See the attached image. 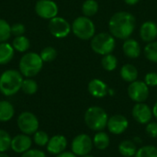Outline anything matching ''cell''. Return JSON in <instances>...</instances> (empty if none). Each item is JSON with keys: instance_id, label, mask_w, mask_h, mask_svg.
<instances>
[{"instance_id": "cell-1", "label": "cell", "mask_w": 157, "mask_h": 157, "mask_svg": "<svg viewBox=\"0 0 157 157\" xmlns=\"http://www.w3.org/2000/svg\"><path fill=\"white\" fill-rule=\"evenodd\" d=\"M136 27L135 17L127 11H119L115 13L109 21V29L110 34L117 39H129Z\"/></svg>"}, {"instance_id": "cell-2", "label": "cell", "mask_w": 157, "mask_h": 157, "mask_svg": "<svg viewBox=\"0 0 157 157\" xmlns=\"http://www.w3.org/2000/svg\"><path fill=\"white\" fill-rule=\"evenodd\" d=\"M23 75L17 70H6L0 75V92L6 97L16 95L20 89L23 82Z\"/></svg>"}, {"instance_id": "cell-3", "label": "cell", "mask_w": 157, "mask_h": 157, "mask_svg": "<svg viewBox=\"0 0 157 157\" xmlns=\"http://www.w3.org/2000/svg\"><path fill=\"white\" fill-rule=\"evenodd\" d=\"M84 121L86 125L90 130L94 132H100L107 128L109 115L103 108L98 106H92L86 110Z\"/></svg>"}, {"instance_id": "cell-4", "label": "cell", "mask_w": 157, "mask_h": 157, "mask_svg": "<svg viewBox=\"0 0 157 157\" xmlns=\"http://www.w3.org/2000/svg\"><path fill=\"white\" fill-rule=\"evenodd\" d=\"M43 67V61L36 52L25 53L19 61V72L27 78L36 76Z\"/></svg>"}, {"instance_id": "cell-5", "label": "cell", "mask_w": 157, "mask_h": 157, "mask_svg": "<svg viewBox=\"0 0 157 157\" xmlns=\"http://www.w3.org/2000/svg\"><path fill=\"white\" fill-rule=\"evenodd\" d=\"M91 49L94 52L100 54V55H106L111 53L116 46L115 38L108 32H100L98 34H96L92 39L90 42Z\"/></svg>"}, {"instance_id": "cell-6", "label": "cell", "mask_w": 157, "mask_h": 157, "mask_svg": "<svg viewBox=\"0 0 157 157\" xmlns=\"http://www.w3.org/2000/svg\"><path fill=\"white\" fill-rule=\"evenodd\" d=\"M72 31L73 33L80 40H91L95 36L96 27L94 22L86 16H81L76 17L72 25Z\"/></svg>"}, {"instance_id": "cell-7", "label": "cell", "mask_w": 157, "mask_h": 157, "mask_svg": "<svg viewBox=\"0 0 157 157\" xmlns=\"http://www.w3.org/2000/svg\"><path fill=\"white\" fill-rule=\"evenodd\" d=\"M17 125L21 133L27 135H33L40 127V122L35 114L29 111L20 113L17 120Z\"/></svg>"}, {"instance_id": "cell-8", "label": "cell", "mask_w": 157, "mask_h": 157, "mask_svg": "<svg viewBox=\"0 0 157 157\" xmlns=\"http://www.w3.org/2000/svg\"><path fill=\"white\" fill-rule=\"evenodd\" d=\"M93 147V138L86 133H80L76 135L71 143L72 152L78 157L89 155Z\"/></svg>"}, {"instance_id": "cell-9", "label": "cell", "mask_w": 157, "mask_h": 157, "mask_svg": "<svg viewBox=\"0 0 157 157\" xmlns=\"http://www.w3.org/2000/svg\"><path fill=\"white\" fill-rule=\"evenodd\" d=\"M150 95L149 86L144 83V81L136 80L130 83L128 86V96L135 103L145 102Z\"/></svg>"}, {"instance_id": "cell-10", "label": "cell", "mask_w": 157, "mask_h": 157, "mask_svg": "<svg viewBox=\"0 0 157 157\" xmlns=\"http://www.w3.org/2000/svg\"><path fill=\"white\" fill-rule=\"evenodd\" d=\"M49 30L53 37L57 39H63L69 35L72 30V27L70 23L63 17H55L50 19Z\"/></svg>"}, {"instance_id": "cell-11", "label": "cell", "mask_w": 157, "mask_h": 157, "mask_svg": "<svg viewBox=\"0 0 157 157\" xmlns=\"http://www.w3.org/2000/svg\"><path fill=\"white\" fill-rule=\"evenodd\" d=\"M37 15L44 19H52L58 15V6L52 0H39L35 5Z\"/></svg>"}, {"instance_id": "cell-12", "label": "cell", "mask_w": 157, "mask_h": 157, "mask_svg": "<svg viewBox=\"0 0 157 157\" xmlns=\"http://www.w3.org/2000/svg\"><path fill=\"white\" fill-rule=\"evenodd\" d=\"M132 115L135 121L142 125H146L147 123L152 121V119L154 117L153 109L144 102L136 103L132 109Z\"/></svg>"}, {"instance_id": "cell-13", "label": "cell", "mask_w": 157, "mask_h": 157, "mask_svg": "<svg viewBox=\"0 0 157 157\" xmlns=\"http://www.w3.org/2000/svg\"><path fill=\"white\" fill-rule=\"evenodd\" d=\"M128 127L129 121L122 114H115L109 118L107 129L111 134L121 135L127 131Z\"/></svg>"}, {"instance_id": "cell-14", "label": "cell", "mask_w": 157, "mask_h": 157, "mask_svg": "<svg viewBox=\"0 0 157 157\" xmlns=\"http://www.w3.org/2000/svg\"><path fill=\"white\" fill-rule=\"evenodd\" d=\"M32 142L33 141L29 135L20 133V134L16 135L14 138H12L10 149H12L17 154L22 155L31 148Z\"/></svg>"}, {"instance_id": "cell-15", "label": "cell", "mask_w": 157, "mask_h": 157, "mask_svg": "<svg viewBox=\"0 0 157 157\" xmlns=\"http://www.w3.org/2000/svg\"><path fill=\"white\" fill-rule=\"evenodd\" d=\"M67 144L68 143L65 136L62 134H56L50 138L46 145V149L48 153H50L51 155H57L65 151L67 147Z\"/></svg>"}, {"instance_id": "cell-16", "label": "cell", "mask_w": 157, "mask_h": 157, "mask_svg": "<svg viewBox=\"0 0 157 157\" xmlns=\"http://www.w3.org/2000/svg\"><path fill=\"white\" fill-rule=\"evenodd\" d=\"M87 90L92 97L97 98H103L108 95L109 87L104 81L98 78H95L88 83Z\"/></svg>"}, {"instance_id": "cell-17", "label": "cell", "mask_w": 157, "mask_h": 157, "mask_svg": "<svg viewBox=\"0 0 157 157\" xmlns=\"http://www.w3.org/2000/svg\"><path fill=\"white\" fill-rule=\"evenodd\" d=\"M140 37L144 42L155 41L157 38V24L152 20L145 21L140 29Z\"/></svg>"}, {"instance_id": "cell-18", "label": "cell", "mask_w": 157, "mask_h": 157, "mask_svg": "<svg viewBox=\"0 0 157 157\" xmlns=\"http://www.w3.org/2000/svg\"><path fill=\"white\" fill-rule=\"evenodd\" d=\"M122 51L126 57L131 59L139 58L142 53V48L140 43L134 39H127L125 40L122 45Z\"/></svg>"}, {"instance_id": "cell-19", "label": "cell", "mask_w": 157, "mask_h": 157, "mask_svg": "<svg viewBox=\"0 0 157 157\" xmlns=\"http://www.w3.org/2000/svg\"><path fill=\"white\" fill-rule=\"evenodd\" d=\"M121 77L127 83H132L138 78V70L132 63H126L121 66L120 71Z\"/></svg>"}, {"instance_id": "cell-20", "label": "cell", "mask_w": 157, "mask_h": 157, "mask_svg": "<svg viewBox=\"0 0 157 157\" xmlns=\"http://www.w3.org/2000/svg\"><path fill=\"white\" fill-rule=\"evenodd\" d=\"M118 150L122 157H134L138 148L134 141L124 140L120 143L118 146Z\"/></svg>"}, {"instance_id": "cell-21", "label": "cell", "mask_w": 157, "mask_h": 157, "mask_svg": "<svg viewBox=\"0 0 157 157\" xmlns=\"http://www.w3.org/2000/svg\"><path fill=\"white\" fill-rule=\"evenodd\" d=\"M15 114L14 106L6 100L0 101V122H7L11 121Z\"/></svg>"}, {"instance_id": "cell-22", "label": "cell", "mask_w": 157, "mask_h": 157, "mask_svg": "<svg viewBox=\"0 0 157 157\" xmlns=\"http://www.w3.org/2000/svg\"><path fill=\"white\" fill-rule=\"evenodd\" d=\"M93 144L94 146L99 150V151H104L106 150L110 144V138L107 132L104 131L97 132V133L93 137Z\"/></svg>"}, {"instance_id": "cell-23", "label": "cell", "mask_w": 157, "mask_h": 157, "mask_svg": "<svg viewBox=\"0 0 157 157\" xmlns=\"http://www.w3.org/2000/svg\"><path fill=\"white\" fill-rule=\"evenodd\" d=\"M15 50L12 44L7 42L0 43V64L4 65L8 63L14 57Z\"/></svg>"}, {"instance_id": "cell-24", "label": "cell", "mask_w": 157, "mask_h": 157, "mask_svg": "<svg viewBox=\"0 0 157 157\" xmlns=\"http://www.w3.org/2000/svg\"><path fill=\"white\" fill-rule=\"evenodd\" d=\"M99 6L96 0H86L82 5V13L87 17L95 16L98 11Z\"/></svg>"}, {"instance_id": "cell-25", "label": "cell", "mask_w": 157, "mask_h": 157, "mask_svg": "<svg viewBox=\"0 0 157 157\" xmlns=\"http://www.w3.org/2000/svg\"><path fill=\"white\" fill-rule=\"evenodd\" d=\"M29 40L25 37L24 35L22 36H17L15 37L12 42V46L15 51L18 52H25L29 50Z\"/></svg>"}, {"instance_id": "cell-26", "label": "cell", "mask_w": 157, "mask_h": 157, "mask_svg": "<svg viewBox=\"0 0 157 157\" xmlns=\"http://www.w3.org/2000/svg\"><path fill=\"white\" fill-rule=\"evenodd\" d=\"M101 65H102L104 70H106L108 72H111L117 68L118 59L112 53L103 55V57L101 59Z\"/></svg>"}, {"instance_id": "cell-27", "label": "cell", "mask_w": 157, "mask_h": 157, "mask_svg": "<svg viewBox=\"0 0 157 157\" xmlns=\"http://www.w3.org/2000/svg\"><path fill=\"white\" fill-rule=\"evenodd\" d=\"M144 53L148 61L157 63V40L147 43L144 49Z\"/></svg>"}, {"instance_id": "cell-28", "label": "cell", "mask_w": 157, "mask_h": 157, "mask_svg": "<svg viewBox=\"0 0 157 157\" xmlns=\"http://www.w3.org/2000/svg\"><path fill=\"white\" fill-rule=\"evenodd\" d=\"M21 90L26 95H34L38 91V84L32 78H26L22 82Z\"/></svg>"}, {"instance_id": "cell-29", "label": "cell", "mask_w": 157, "mask_h": 157, "mask_svg": "<svg viewBox=\"0 0 157 157\" xmlns=\"http://www.w3.org/2000/svg\"><path fill=\"white\" fill-rule=\"evenodd\" d=\"M134 157H157V147L155 145H144L137 150Z\"/></svg>"}, {"instance_id": "cell-30", "label": "cell", "mask_w": 157, "mask_h": 157, "mask_svg": "<svg viewBox=\"0 0 157 157\" xmlns=\"http://www.w3.org/2000/svg\"><path fill=\"white\" fill-rule=\"evenodd\" d=\"M11 35V26L6 20L0 18V43L6 42Z\"/></svg>"}, {"instance_id": "cell-31", "label": "cell", "mask_w": 157, "mask_h": 157, "mask_svg": "<svg viewBox=\"0 0 157 157\" xmlns=\"http://www.w3.org/2000/svg\"><path fill=\"white\" fill-rule=\"evenodd\" d=\"M11 140L12 138L10 134L6 131L0 129V153H6L10 149Z\"/></svg>"}, {"instance_id": "cell-32", "label": "cell", "mask_w": 157, "mask_h": 157, "mask_svg": "<svg viewBox=\"0 0 157 157\" xmlns=\"http://www.w3.org/2000/svg\"><path fill=\"white\" fill-rule=\"evenodd\" d=\"M40 56L43 63H50L56 59L57 57V51L53 47H45L41 50Z\"/></svg>"}, {"instance_id": "cell-33", "label": "cell", "mask_w": 157, "mask_h": 157, "mask_svg": "<svg viewBox=\"0 0 157 157\" xmlns=\"http://www.w3.org/2000/svg\"><path fill=\"white\" fill-rule=\"evenodd\" d=\"M50 140V137L48 135L47 132H43V131H37L34 134H33V139L32 141L38 145V146H46L48 142Z\"/></svg>"}, {"instance_id": "cell-34", "label": "cell", "mask_w": 157, "mask_h": 157, "mask_svg": "<svg viewBox=\"0 0 157 157\" xmlns=\"http://www.w3.org/2000/svg\"><path fill=\"white\" fill-rule=\"evenodd\" d=\"M144 83L149 87H155L157 86V73L156 72H150L146 74L144 76Z\"/></svg>"}, {"instance_id": "cell-35", "label": "cell", "mask_w": 157, "mask_h": 157, "mask_svg": "<svg viewBox=\"0 0 157 157\" xmlns=\"http://www.w3.org/2000/svg\"><path fill=\"white\" fill-rule=\"evenodd\" d=\"M145 132L151 138H157V121H150L147 123Z\"/></svg>"}, {"instance_id": "cell-36", "label": "cell", "mask_w": 157, "mask_h": 157, "mask_svg": "<svg viewBox=\"0 0 157 157\" xmlns=\"http://www.w3.org/2000/svg\"><path fill=\"white\" fill-rule=\"evenodd\" d=\"M25 30H26L25 26L21 23H16L11 26V34L14 35L15 37L24 35Z\"/></svg>"}, {"instance_id": "cell-37", "label": "cell", "mask_w": 157, "mask_h": 157, "mask_svg": "<svg viewBox=\"0 0 157 157\" xmlns=\"http://www.w3.org/2000/svg\"><path fill=\"white\" fill-rule=\"evenodd\" d=\"M21 157H47L46 154L39 149H29L24 154L21 155Z\"/></svg>"}, {"instance_id": "cell-38", "label": "cell", "mask_w": 157, "mask_h": 157, "mask_svg": "<svg viewBox=\"0 0 157 157\" xmlns=\"http://www.w3.org/2000/svg\"><path fill=\"white\" fill-rule=\"evenodd\" d=\"M55 157H78V156H76L73 152H67V151H64V152H63L62 154L57 155Z\"/></svg>"}, {"instance_id": "cell-39", "label": "cell", "mask_w": 157, "mask_h": 157, "mask_svg": "<svg viewBox=\"0 0 157 157\" xmlns=\"http://www.w3.org/2000/svg\"><path fill=\"white\" fill-rule=\"evenodd\" d=\"M123 1H124L125 4H127V5H129V6H134V5H136L140 0H123Z\"/></svg>"}, {"instance_id": "cell-40", "label": "cell", "mask_w": 157, "mask_h": 157, "mask_svg": "<svg viewBox=\"0 0 157 157\" xmlns=\"http://www.w3.org/2000/svg\"><path fill=\"white\" fill-rule=\"evenodd\" d=\"M153 114H154V117L155 118V120L157 121V101L155 103L154 107H153Z\"/></svg>"}, {"instance_id": "cell-41", "label": "cell", "mask_w": 157, "mask_h": 157, "mask_svg": "<svg viewBox=\"0 0 157 157\" xmlns=\"http://www.w3.org/2000/svg\"><path fill=\"white\" fill-rule=\"evenodd\" d=\"M0 157H10L8 155H6V153H0Z\"/></svg>"}, {"instance_id": "cell-42", "label": "cell", "mask_w": 157, "mask_h": 157, "mask_svg": "<svg viewBox=\"0 0 157 157\" xmlns=\"http://www.w3.org/2000/svg\"><path fill=\"white\" fill-rule=\"evenodd\" d=\"M81 157H95L94 155H91L90 154L89 155H84V156H81Z\"/></svg>"}]
</instances>
